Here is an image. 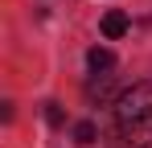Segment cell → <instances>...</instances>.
I'll return each instance as SVG.
<instances>
[{
    "label": "cell",
    "instance_id": "2",
    "mask_svg": "<svg viewBox=\"0 0 152 148\" xmlns=\"http://www.w3.org/2000/svg\"><path fill=\"white\" fill-rule=\"evenodd\" d=\"M86 66L99 74V70H111L115 66V53L111 49H103V45H95V49H86Z\"/></svg>",
    "mask_w": 152,
    "mask_h": 148
},
{
    "label": "cell",
    "instance_id": "1",
    "mask_svg": "<svg viewBox=\"0 0 152 148\" xmlns=\"http://www.w3.org/2000/svg\"><path fill=\"white\" fill-rule=\"evenodd\" d=\"M115 123H119L127 144H136V148L152 144V82H136V86H127L119 95Z\"/></svg>",
    "mask_w": 152,
    "mask_h": 148
},
{
    "label": "cell",
    "instance_id": "4",
    "mask_svg": "<svg viewBox=\"0 0 152 148\" xmlns=\"http://www.w3.org/2000/svg\"><path fill=\"white\" fill-rule=\"evenodd\" d=\"M74 140H78V144H95V123H78V127H74Z\"/></svg>",
    "mask_w": 152,
    "mask_h": 148
},
{
    "label": "cell",
    "instance_id": "3",
    "mask_svg": "<svg viewBox=\"0 0 152 148\" xmlns=\"http://www.w3.org/2000/svg\"><path fill=\"white\" fill-rule=\"evenodd\" d=\"M103 33H107V37H124V33H127V12L111 8V12L103 17Z\"/></svg>",
    "mask_w": 152,
    "mask_h": 148
}]
</instances>
